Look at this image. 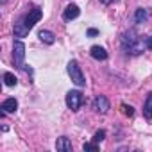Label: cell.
I'll list each match as a JSON object with an SVG mask.
<instances>
[{"label":"cell","mask_w":152,"mask_h":152,"mask_svg":"<svg viewBox=\"0 0 152 152\" xmlns=\"http://www.w3.org/2000/svg\"><path fill=\"white\" fill-rule=\"evenodd\" d=\"M122 50L129 56H140L143 54L145 50H148V39H145L141 34H138L134 29L127 31L122 34Z\"/></svg>","instance_id":"cell-1"},{"label":"cell","mask_w":152,"mask_h":152,"mask_svg":"<svg viewBox=\"0 0 152 152\" xmlns=\"http://www.w3.org/2000/svg\"><path fill=\"white\" fill-rule=\"evenodd\" d=\"M41 16H43V9L32 7L27 16H23L22 20H18V23H15V38H25L31 32V29L41 20Z\"/></svg>","instance_id":"cell-2"},{"label":"cell","mask_w":152,"mask_h":152,"mask_svg":"<svg viewBox=\"0 0 152 152\" xmlns=\"http://www.w3.org/2000/svg\"><path fill=\"white\" fill-rule=\"evenodd\" d=\"M66 70H68V75H70V79H72V83H73L75 86H79V88L86 86V79H84V73H83V70H81L79 63L75 61V59L68 61V64H66Z\"/></svg>","instance_id":"cell-3"},{"label":"cell","mask_w":152,"mask_h":152,"mask_svg":"<svg viewBox=\"0 0 152 152\" xmlns=\"http://www.w3.org/2000/svg\"><path fill=\"white\" fill-rule=\"evenodd\" d=\"M83 102H84V95L79 90H72V91L66 93V106H68V109L79 111V107L83 106Z\"/></svg>","instance_id":"cell-4"},{"label":"cell","mask_w":152,"mask_h":152,"mask_svg":"<svg viewBox=\"0 0 152 152\" xmlns=\"http://www.w3.org/2000/svg\"><path fill=\"white\" fill-rule=\"evenodd\" d=\"M13 59L16 68H23V59H25V45L22 39H16L13 45Z\"/></svg>","instance_id":"cell-5"},{"label":"cell","mask_w":152,"mask_h":152,"mask_svg":"<svg viewBox=\"0 0 152 152\" xmlns=\"http://www.w3.org/2000/svg\"><path fill=\"white\" fill-rule=\"evenodd\" d=\"M109 100L104 97V95H97L95 97V100H93V109L97 111V113H102V115H106L107 111H109Z\"/></svg>","instance_id":"cell-6"},{"label":"cell","mask_w":152,"mask_h":152,"mask_svg":"<svg viewBox=\"0 0 152 152\" xmlns=\"http://www.w3.org/2000/svg\"><path fill=\"white\" fill-rule=\"evenodd\" d=\"M81 15V9L75 6V4H70V6H66V9L63 11V20L64 22H72V20H75Z\"/></svg>","instance_id":"cell-7"},{"label":"cell","mask_w":152,"mask_h":152,"mask_svg":"<svg viewBox=\"0 0 152 152\" xmlns=\"http://www.w3.org/2000/svg\"><path fill=\"white\" fill-rule=\"evenodd\" d=\"M90 56H91L93 59H97V61H106V59H107V52H106V48L100 47V45H93V47L90 48Z\"/></svg>","instance_id":"cell-8"},{"label":"cell","mask_w":152,"mask_h":152,"mask_svg":"<svg viewBox=\"0 0 152 152\" xmlns=\"http://www.w3.org/2000/svg\"><path fill=\"white\" fill-rule=\"evenodd\" d=\"M38 38H39L43 43H47V45H54V43H56L54 32H52V31H47V29H41V31L38 32Z\"/></svg>","instance_id":"cell-9"},{"label":"cell","mask_w":152,"mask_h":152,"mask_svg":"<svg viewBox=\"0 0 152 152\" xmlns=\"http://www.w3.org/2000/svg\"><path fill=\"white\" fill-rule=\"evenodd\" d=\"M56 148H57L59 152H72V143H70V140H68L66 136H61V138H57V141H56Z\"/></svg>","instance_id":"cell-10"},{"label":"cell","mask_w":152,"mask_h":152,"mask_svg":"<svg viewBox=\"0 0 152 152\" xmlns=\"http://www.w3.org/2000/svg\"><path fill=\"white\" fill-rule=\"evenodd\" d=\"M148 20V11L147 9H143V7H138L136 11H134V23H145Z\"/></svg>","instance_id":"cell-11"},{"label":"cell","mask_w":152,"mask_h":152,"mask_svg":"<svg viewBox=\"0 0 152 152\" xmlns=\"http://www.w3.org/2000/svg\"><path fill=\"white\" fill-rule=\"evenodd\" d=\"M16 109H18L16 99H6V100L2 102V111H4V113H15Z\"/></svg>","instance_id":"cell-12"},{"label":"cell","mask_w":152,"mask_h":152,"mask_svg":"<svg viewBox=\"0 0 152 152\" xmlns=\"http://www.w3.org/2000/svg\"><path fill=\"white\" fill-rule=\"evenodd\" d=\"M143 116L147 120H152V91L147 95L145 104H143Z\"/></svg>","instance_id":"cell-13"},{"label":"cell","mask_w":152,"mask_h":152,"mask_svg":"<svg viewBox=\"0 0 152 152\" xmlns=\"http://www.w3.org/2000/svg\"><path fill=\"white\" fill-rule=\"evenodd\" d=\"M4 83H6V86H16L18 84V79L15 77L11 72H6L4 73Z\"/></svg>","instance_id":"cell-14"},{"label":"cell","mask_w":152,"mask_h":152,"mask_svg":"<svg viewBox=\"0 0 152 152\" xmlns=\"http://www.w3.org/2000/svg\"><path fill=\"white\" fill-rule=\"evenodd\" d=\"M120 107H122V113H124L125 116H132V115H134V107H132V106H127V104H122Z\"/></svg>","instance_id":"cell-15"},{"label":"cell","mask_w":152,"mask_h":152,"mask_svg":"<svg viewBox=\"0 0 152 152\" xmlns=\"http://www.w3.org/2000/svg\"><path fill=\"white\" fill-rule=\"evenodd\" d=\"M104 140H106V131H97L95 136H93V141H95V143H100V141H104Z\"/></svg>","instance_id":"cell-16"},{"label":"cell","mask_w":152,"mask_h":152,"mask_svg":"<svg viewBox=\"0 0 152 152\" xmlns=\"http://www.w3.org/2000/svg\"><path fill=\"white\" fill-rule=\"evenodd\" d=\"M83 150H84V152H86V150H99V143H95V141H93V143H84V145H83Z\"/></svg>","instance_id":"cell-17"},{"label":"cell","mask_w":152,"mask_h":152,"mask_svg":"<svg viewBox=\"0 0 152 152\" xmlns=\"http://www.w3.org/2000/svg\"><path fill=\"white\" fill-rule=\"evenodd\" d=\"M97 34H99L97 29H88V36H97Z\"/></svg>","instance_id":"cell-18"},{"label":"cell","mask_w":152,"mask_h":152,"mask_svg":"<svg viewBox=\"0 0 152 152\" xmlns=\"http://www.w3.org/2000/svg\"><path fill=\"white\" fill-rule=\"evenodd\" d=\"M100 2H102L104 6H109V4H113V2H116V0H100Z\"/></svg>","instance_id":"cell-19"},{"label":"cell","mask_w":152,"mask_h":152,"mask_svg":"<svg viewBox=\"0 0 152 152\" xmlns=\"http://www.w3.org/2000/svg\"><path fill=\"white\" fill-rule=\"evenodd\" d=\"M152 48V34H150V38H148V50Z\"/></svg>","instance_id":"cell-20"},{"label":"cell","mask_w":152,"mask_h":152,"mask_svg":"<svg viewBox=\"0 0 152 152\" xmlns=\"http://www.w3.org/2000/svg\"><path fill=\"white\" fill-rule=\"evenodd\" d=\"M0 2H2V4H6V2H7V0H0Z\"/></svg>","instance_id":"cell-21"}]
</instances>
